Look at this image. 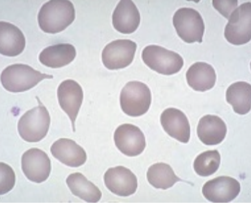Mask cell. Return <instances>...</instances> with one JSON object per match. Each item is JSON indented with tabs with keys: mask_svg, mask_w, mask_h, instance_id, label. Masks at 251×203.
Returning <instances> with one entry per match:
<instances>
[{
	"mask_svg": "<svg viewBox=\"0 0 251 203\" xmlns=\"http://www.w3.org/2000/svg\"><path fill=\"white\" fill-rule=\"evenodd\" d=\"M221 164L219 151H208L201 153L194 162V169L201 177H209L215 174Z\"/></svg>",
	"mask_w": 251,
	"mask_h": 203,
	"instance_id": "obj_24",
	"label": "cell"
},
{
	"mask_svg": "<svg viewBox=\"0 0 251 203\" xmlns=\"http://www.w3.org/2000/svg\"><path fill=\"white\" fill-rule=\"evenodd\" d=\"M116 147L124 154L136 156L142 154L146 147V138L138 127L125 124L118 127L114 135Z\"/></svg>",
	"mask_w": 251,
	"mask_h": 203,
	"instance_id": "obj_11",
	"label": "cell"
},
{
	"mask_svg": "<svg viewBox=\"0 0 251 203\" xmlns=\"http://www.w3.org/2000/svg\"><path fill=\"white\" fill-rule=\"evenodd\" d=\"M226 99L236 113L248 114L251 108V85L246 82L234 83L227 89Z\"/></svg>",
	"mask_w": 251,
	"mask_h": 203,
	"instance_id": "obj_22",
	"label": "cell"
},
{
	"mask_svg": "<svg viewBox=\"0 0 251 203\" xmlns=\"http://www.w3.org/2000/svg\"><path fill=\"white\" fill-rule=\"evenodd\" d=\"M37 99L38 106L25 112L18 122L20 136L29 143H38L45 138L50 125L49 111L38 97Z\"/></svg>",
	"mask_w": 251,
	"mask_h": 203,
	"instance_id": "obj_3",
	"label": "cell"
},
{
	"mask_svg": "<svg viewBox=\"0 0 251 203\" xmlns=\"http://www.w3.org/2000/svg\"><path fill=\"white\" fill-rule=\"evenodd\" d=\"M22 169L27 179L41 183L46 181L50 174V159L43 151L32 148L22 155Z\"/></svg>",
	"mask_w": 251,
	"mask_h": 203,
	"instance_id": "obj_9",
	"label": "cell"
},
{
	"mask_svg": "<svg viewBox=\"0 0 251 203\" xmlns=\"http://www.w3.org/2000/svg\"><path fill=\"white\" fill-rule=\"evenodd\" d=\"M16 182V175L12 168L3 162L0 163V194L1 195L12 190Z\"/></svg>",
	"mask_w": 251,
	"mask_h": 203,
	"instance_id": "obj_25",
	"label": "cell"
},
{
	"mask_svg": "<svg viewBox=\"0 0 251 203\" xmlns=\"http://www.w3.org/2000/svg\"><path fill=\"white\" fill-rule=\"evenodd\" d=\"M214 7L219 11L226 18H229L230 14L237 8L238 1L236 0H226V1H213Z\"/></svg>",
	"mask_w": 251,
	"mask_h": 203,
	"instance_id": "obj_26",
	"label": "cell"
},
{
	"mask_svg": "<svg viewBox=\"0 0 251 203\" xmlns=\"http://www.w3.org/2000/svg\"><path fill=\"white\" fill-rule=\"evenodd\" d=\"M59 104L71 120L74 132L75 131V122L82 106L84 94L78 83L73 80L64 81L58 88Z\"/></svg>",
	"mask_w": 251,
	"mask_h": 203,
	"instance_id": "obj_13",
	"label": "cell"
},
{
	"mask_svg": "<svg viewBox=\"0 0 251 203\" xmlns=\"http://www.w3.org/2000/svg\"><path fill=\"white\" fill-rule=\"evenodd\" d=\"M140 23V14L137 7L131 0H121L112 14L114 28L122 34L135 32Z\"/></svg>",
	"mask_w": 251,
	"mask_h": 203,
	"instance_id": "obj_15",
	"label": "cell"
},
{
	"mask_svg": "<svg viewBox=\"0 0 251 203\" xmlns=\"http://www.w3.org/2000/svg\"><path fill=\"white\" fill-rule=\"evenodd\" d=\"M227 132L226 124L219 116L206 115L199 121L197 134L204 145H217L222 143Z\"/></svg>",
	"mask_w": 251,
	"mask_h": 203,
	"instance_id": "obj_18",
	"label": "cell"
},
{
	"mask_svg": "<svg viewBox=\"0 0 251 203\" xmlns=\"http://www.w3.org/2000/svg\"><path fill=\"white\" fill-rule=\"evenodd\" d=\"M160 123L169 136L182 143H188L191 137V127L187 117L178 109H166L160 116Z\"/></svg>",
	"mask_w": 251,
	"mask_h": 203,
	"instance_id": "obj_14",
	"label": "cell"
},
{
	"mask_svg": "<svg viewBox=\"0 0 251 203\" xmlns=\"http://www.w3.org/2000/svg\"><path fill=\"white\" fill-rule=\"evenodd\" d=\"M137 45L130 40H116L107 44L101 53L105 67L119 70L128 66L134 60Z\"/></svg>",
	"mask_w": 251,
	"mask_h": 203,
	"instance_id": "obj_8",
	"label": "cell"
},
{
	"mask_svg": "<svg viewBox=\"0 0 251 203\" xmlns=\"http://www.w3.org/2000/svg\"><path fill=\"white\" fill-rule=\"evenodd\" d=\"M75 56L76 51L75 46L70 44H59L43 50L39 55V60L48 67L58 68L71 63Z\"/></svg>",
	"mask_w": 251,
	"mask_h": 203,
	"instance_id": "obj_19",
	"label": "cell"
},
{
	"mask_svg": "<svg viewBox=\"0 0 251 203\" xmlns=\"http://www.w3.org/2000/svg\"><path fill=\"white\" fill-rule=\"evenodd\" d=\"M142 58L146 65L163 75L178 73L184 66L182 57L175 51L160 46H148L143 50Z\"/></svg>",
	"mask_w": 251,
	"mask_h": 203,
	"instance_id": "obj_5",
	"label": "cell"
},
{
	"mask_svg": "<svg viewBox=\"0 0 251 203\" xmlns=\"http://www.w3.org/2000/svg\"><path fill=\"white\" fill-rule=\"evenodd\" d=\"M186 75L188 85L195 91H207L214 87L217 80L215 69L205 62L193 64Z\"/></svg>",
	"mask_w": 251,
	"mask_h": 203,
	"instance_id": "obj_20",
	"label": "cell"
},
{
	"mask_svg": "<svg viewBox=\"0 0 251 203\" xmlns=\"http://www.w3.org/2000/svg\"><path fill=\"white\" fill-rule=\"evenodd\" d=\"M53 157L70 167H79L87 160L86 151L75 141L68 138H60L51 147Z\"/></svg>",
	"mask_w": 251,
	"mask_h": 203,
	"instance_id": "obj_16",
	"label": "cell"
},
{
	"mask_svg": "<svg viewBox=\"0 0 251 203\" xmlns=\"http://www.w3.org/2000/svg\"><path fill=\"white\" fill-rule=\"evenodd\" d=\"M75 17V6L69 0H51L40 8L38 20L44 32L56 34L69 26Z\"/></svg>",
	"mask_w": 251,
	"mask_h": 203,
	"instance_id": "obj_1",
	"label": "cell"
},
{
	"mask_svg": "<svg viewBox=\"0 0 251 203\" xmlns=\"http://www.w3.org/2000/svg\"><path fill=\"white\" fill-rule=\"evenodd\" d=\"M148 181L156 189L166 190L172 187L180 179L175 175L171 166L160 162L154 164L147 171Z\"/></svg>",
	"mask_w": 251,
	"mask_h": 203,
	"instance_id": "obj_23",
	"label": "cell"
},
{
	"mask_svg": "<svg viewBox=\"0 0 251 203\" xmlns=\"http://www.w3.org/2000/svg\"><path fill=\"white\" fill-rule=\"evenodd\" d=\"M50 78L53 76L42 74L25 64H16L3 70L1 82L7 91L22 92L35 87L44 79Z\"/></svg>",
	"mask_w": 251,
	"mask_h": 203,
	"instance_id": "obj_2",
	"label": "cell"
},
{
	"mask_svg": "<svg viewBox=\"0 0 251 203\" xmlns=\"http://www.w3.org/2000/svg\"><path fill=\"white\" fill-rule=\"evenodd\" d=\"M106 187L118 196L128 197L136 193L138 180L135 175L127 168H110L104 175Z\"/></svg>",
	"mask_w": 251,
	"mask_h": 203,
	"instance_id": "obj_12",
	"label": "cell"
},
{
	"mask_svg": "<svg viewBox=\"0 0 251 203\" xmlns=\"http://www.w3.org/2000/svg\"><path fill=\"white\" fill-rule=\"evenodd\" d=\"M151 101V90L143 82H129L122 90L121 108L127 115L132 117L144 115L150 108Z\"/></svg>",
	"mask_w": 251,
	"mask_h": 203,
	"instance_id": "obj_4",
	"label": "cell"
},
{
	"mask_svg": "<svg viewBox=\"0 0 251 203\" xmlns=\"http://www.w3.org/2000/svg\"><path fill=\"white\" fill-rule=\"evenodd\" d=\"M25 46V35L16 25L0 22V53L6 56H18Z\"/></svg>",
	"mask_w": 251,
	"mask_h": 203,
	"instance_id": "obj_17",
	"label": "cell"
},
{
	"mask_svg": "<svg viewBox=\"0 0 251 203\" xmlns=\"http://www.w3.org/2000/svg\"><path fill=\"white\" fill-rule=\"evenodd\" d=\"M66 183L73 195L86 202L97 203L101 198L100 190L80 173L70 175Z\"/></svg>",
	"mask_w": 251,
	"mask_h": 203,
	"instance_id": "obj_21",
	"label": "cell"
},
{
	"mask_svg": "<svg viewBox=\"0 0 251 203\" xmlns=\"http://www.w3.org/2000/svg\"><path fill=\"white\" fill-rule=\"evenodd\" d=\"M241 191V184L235 178L219 177L208 180L202 187L204 197L210 202L229 203L237 198Z\"/></svg>",
	"mask_w": 251,
	"mask_h": 203,
	"instance_id": "obj_10",
	"label": "cell"
},
{
	"mask_svg": "<svg viewBox=\"0 0 251 203\" xmlns=\"http://www.w3.org/2000/svg\"><path fill=\"white\" fill-rule=\"evenodd\" d=\"M173 25L179 37L186 43L202 42L205 25L198 11L191 7L179 9L173 16Z\"/></svg>",
	"mask_w": 251,
	"mask_h": 203,
	"instance_id": "obj_6",
	"label": "cell"
},
{
	"mask_svg": "<svg viewBox=\"0 0 251 203\" xmlns=\"http://www.w3.org/2000/svg\"><path fill=\"white\" fill-rule=\"evenodd\" d=\"M225 29L227 41L233 45H243L251 39V3L240 5L230 14Z\"/></svg>",
	"mask_w": 251,
	"mask_h": 203,
	"instance_id": "obj_7",
	"label": "cell"
}]
</instances>
